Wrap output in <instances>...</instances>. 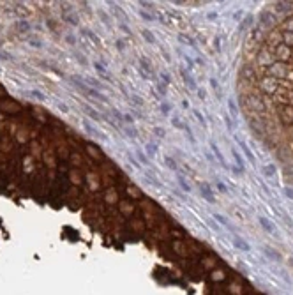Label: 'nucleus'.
Listing matches in <instances>:
<instances>
[{"label": "nucleus", "instance_id": "obj_15", "mask_svg": "<svg viewBox=\"0 0 293 295\" xmlns=\"http://www.w3.org/2000/svg\"><path fill=\"white\" fill-rule=\"evenodd\" d=\"M164 164L171 170V172H178V164H177V161L173 159V157H170V156H164Z\"/></svg>", "mask_w": 293, "mask_h": 295}, {"label": "nucleus", "instance_id": "obj_36", "mask_svg": "<svg viewBox=\"0 0 293 295\" xmlns=\"http://www.w3.org/2000/svg\"><path fill=\"white\" fill-rule=\"evenodd\" d=\"M99 16H101L102 23H106L108 27H111V20H110V14H106V12H102V11H99Z\"/></svg>", "mask_w": 293, "mask_h": 295}, {"label": "nucleus", "instance_id": "obj_42", "mask_svg": "<svg viewBox=\"0 0 293 295\" xmlns=\"http://www.w3.org/2000/svg\"><path fill=\"white\" fill-rule=\"evenodd\" d=\"M161 78H162V83H166V85L171 83V78L168 76V72H166V71H161Z\"/></svg>", "mask_w": 293, "mask_h": 295}, {"label": "nucleus", "instance_id": "obj_26", "mask_svg": "<svg viewBox=\"0 0 293 295\" xmlns=\"http://www.w3.org/2000/svg\"><path fill=\"white\" fill-rule=\"evenodd\" d=\"M138 14H140L142 20H145V21H154V16H152L150 12H147L145 9H138Z\"/></svg>", "mask_w": 293, "mask_h": 295}, {"label": "nucleus", "instance_id": "obj_40", "mask_svg": "<svg viewBox=\"0 0 293 295\" xmlns=\"http://www.w3.org/2000/svg\"><path fill=\"white\" fill-rule=\"evenodd\" d=\"M154 134L159 136V138H164L166 136V131H164V127H154Z\"/></svg>", "mask_w": 293, "mask_h": 295}, {"label": "nucleus", "instance_id": "obj_25", "mask_svg": "<svg viewBox=\"0 0 293 295\" xmlns=\"http://www.w3.org/2000/svg\"><path fill=\"white\" fill-rule=\"evenodd\" d=\"M249 101H251V106H253L256 112H261V110H263V104H261V101H260L258 97H249Z\"/></svg>", "mask_w": 293, "mask_h": 295}, {"label": "nucleus", "instance_id": "obj_41", "mask_svg": "<svg viewBox=\"0 0 293 295\" xmlns=\"http://www.w3.org/2000/svg\"><path fill=\"white\" fill-rule=\"evenodd\" d=\"M161 112L164 113V115H170V112H171V106H170L168 102H161Z\"/></svg>", "mask_w": 293, "mask_h": 295}, {"label": "nucleus", "instance_id": "obj_24", "mask_svg": "<svg viewBox=\"0 0 293 295\" xmlns=\"http://www.w3.org/2000/svg\"><path fill=\"white\" fill-rule=\"evenodd\" d=\"M231 154H233V157H235V163L238 164V168H240V170L244 172V168H245V166H244V159H242V156H240V154L237 152L235 149H231Z\"/></svg>", "mask_w": 293, "mask_h": 295}, {"label": "nucleus", "instance_id": "obj_34", "mask_svg": "<svg viewBox=\"0 0 293 295\" xmlns=\"http://www.w3.org/2000/svg\"><path fill=\"white\" fill-rule=\"evenodd\" d=\"M125 134H127L129 138H132V140H136V138H138V129H136V127H132V129L131 127H125Z\"/></svg>", "mask_w": 293, "mask_h": 295}, {"label": "nucleus", "instance_id": "obj_30", "mask_svg": "<svg viewBox=\"0 0 293 295\" xmlns=\"http://www.w3.org/2000/svg\"><path fill=\"white\" fill-rule=\"evenodd\" d=\"M129 99L132 101V104H134V106H143V104H145V102H143V99L140 97V96H136V94L129 96Z\"/></svg>", "mask_w": 293, "mask_h": 295}, {"label": "nucleus", "instance_id": "obj_3", "mask_svg": "<svg viewBox=\"0 0 293 295\" xmlns=\"http://www.w3.org/2000/svg\"><path fill=\"white\" fill-rule=\"evenodd\" d=\"M210 149H212L214 156L217 157V161H219V164H221L224 170H230V164L226 163V159H224V156L221 154V150H219V147H217V143L215 142H210Z\"/></svg>", "mask_w": 293, "mask_h": 295}, {"label": "nucleus", "instance_id": "obj_47", "mask_svg": "<svg viewBox=\"0 0 293 295\" xmlns=\"http://www.w3.org/2000/svg\"><path fill=\"white\" fill-rule=\"evenodd\" d=\"M124 122H127V124H134V117H131L129 113H124Z\"/></svg>", "mask_w": 293, "mask_h": 295}, {"label": "nucleus", "instance_id": "obj_28", "mask_svg": "<svg viewBox=\"0 0 293 295\" xmlns=\"http://www.w3.org/2000/svg\"><path fill=\"white\" fill-rule=\"evenodd\" d=\"M85 85H87V87L92 85V87H95V89H102V83L97 82V80H94V78H87V80H85Z\"/></svg>", "mask_w": 293, "mask_h": 295}, {"label": "nucleus", "instance_id": "obj_39", "mask_svg": "<svg viewBox=\"0 0 293 295\" xmlns=\"http://www.w3.org/2000/svg\"><path fill=\"white\" fill-rule=\"evenodd\" d=\"M224 124H226V129H228V131H230V132H233V131H235V126H233V124H231V120H230V117H226V115H224Z\"/></svg>", "mask_w": 293, "mask_h": 295}, {"label": "nucleus", "instance_id": "obj_10", "mask_svg": "<svg viewBox=\"0 0 293 295\" xmlns=\"http://www.w3.org/2000/svg\"><path fill=\"white\" fill-rule=\"evenodd\" d=\"M233 246L238 247V249H242V251H251V246L247 244L244 239H240L238 235H233Z\"/></svg>", "mask_w": 293, "mask_h": 295}, {"label": "nucleus", "instance_id": "obj_51", "mask_svg": "<svg viewBox=\"0 0 293 295\" xmlns=\"http://www.w3.org/2000/svg\"><path fill=\"white\" fill-rule=\"evenodd\" d=\"M198 97H200V99H201V101H203V99L207 97V92L203 90V89H198Z\"/></svg>", "mask_w": 293, "mask_h": 295}, {"label": "nucleus", "instance_id": "obj_12", "mask_svg": "<svg viewBox=\"0 0 293 295\" xmlns=\"http://www.w3.org/2000/svg\"><path fill=\"white\" fill-rule=\"evenodd\" d=\"M125 193L129 194V196H132L134 200L142 198V191H140V189H138V186H134V184H129V186H125Z\"/></svg>", "mask_w": 293, "mask_h": 295}, {"label": "nucleus", "instance_id": "obj_50", "mask_svg": "<svg viewBox=\"0 0 293 295\" xmlns=\"http://www.w3.org/2000/svg\"><path fill=\"white\" fill-rule=\"evenodd\" d=\"M284 194H286L288 198H291V200H293V187H286V189H284Z\"/></svg>", "mask_w": 293, "mask_h": 295}, {"label": "nucleus", "instance_id": "obj_33", "mask_svg": "<svg viewBox=\"0 0 293 295\" xmlns=\"http://www.w3.org/2000/svg\"><path fill=\"white\" fill-rule=\"evenodd\" d=\"M83 108H85V112L88 113V115H90V117L94 119V120H99V119H101V117H99V113L95 112L94 108H88V106H83Z\"/></svg>", "mask_w": 293, "mask_h": 295}, {"label": "nucleus", "instance_id": "obj_11", "mask_svg": "<svg viewBox=\"0 0 293 295\" xmlns=\"http://www.w3.org/2000/svg\"><path fill=\"white\" fill-rule=\"evenodd\" d=\"M175 179H177V182H178V186L182 187V191H185V193H191V186L187 184V180L184 179V175L180 172L175 173Z\"/></svg>", "mask_w": 293, "mask_h": 295}, {"label": "nucleus", "instance_id": "obj_17", "mask_svg": "<svg viewBox=\"0 0 293 295\" xmlns=\"http://www.w3.org/2000/svg\"><path fill=\"white\" fill-rule=\"evenodd\" d=\"M142 35H143V39L148 42V44H155V37H154V34H152V30H148V28H143L142 30Z\"/></svg>", "mask_w": 293, "mask_h": 295}, {"label": "nucleus", "instance_id": "obj_18", "mask_svg": "<svg viewBox=\"0 0 293 295\" xmlns=\"http://www.w3.org/2000/svg\"><path fill=\"white\" fill-rule=\"evenodd\" d=\"M228 112L231 113L233 119H237V117H238V108H237V102L233 101L231 97L228 99Z\"/></svg>", "mask_w": 293, "mask_h": 295}, {"label": "nucleus", "instance_id": "obj_52", "mask_svg": "<svg viewBox=\"0 0 293 295\" xmlns=\"http://www.w3.org/2000/svg\"><path fill=\"white\" fill-rule=\"evenodd\" d=\"M182 108H184V110H187V108H189V101L184 99V101H182Z\"/></svg>", "mask_w": 293, "mask_h": 295}, {"label": "nucleus", "instance_id": "obj_27", "mask_svg": "<svg viewBox=\"0 0 293 295\" xmlns=\"http://www.w3.org/2000/svg\"><path fill=\"white\" fill-rule=\"evenodd\" d=\"M194 117H196V119H198V122H200L203 127L207 129V119L201 115V112H200V110H194Z\"/></svg>", "mask_w": 293, "mask_h": 295}, {"label": "nucleus", "instance_id": "obj_7", "mask_svg": "<svg viewBox=\"0 0 293 295\" xmlns=\"http://www.w3.org/2000/svg\"><path fill=\"white\" fill-rule=\"evenodd\" d=\"M104 200L108 202V203H117L118 202V191L111 186V187H108V191L104 193Z\"/></svg>", "mask_w": 293, "mask_h": 295}, {"label": "nucleus", "instance_id": "obj_21", "mask_svg": "<svg viewBox=\"0 0 293 295\" xmlns=\"http://www.w3.org/2000/svg\"><path fill=\"white\" fill-rule=\"evenodd\" d=\"M263 175L265 177H274L275 175V166H274V163H268L263 166Z\"/></svg>", "mask_w": 293, "mask_h": 295}, {"label": "nucleus", "instance_id": "obj_45", "mask_svg": "<svg viewBox=\"0 0 293 295\" xmlns=\"http://www.w3.org/2000/svg\"><path fill=\"white\" fill-rule=\"evenodd\" d=\"M215 186H217V189H219L221 193H228V187H226V186H224L221 180H217V184H215Z\"/></svg>", "mask_w": 293, "mask_h": 295}, {"label": "nucleus", "instance_id": "obj_22", "mask_svg": "<svg viewBox=\"0 0 293 295\" xmlns=\"http://www.w3.org/2000/svg\"><path fill=\"white\" fill-rule=\"evenodd\" d=\"M125 157H127V161H129V163H131L132 166L136 168V170H142V164H140V161L136 159V156H134V154L127 152V154H125Z\"/></svg>", "mask_w": 293, "mask_h": 295}, {"label": "nucleus", "instance_id": "obj_48", "mask_svg": "<svg viewBox=\"0 0 293 295\" xmlns=\"http://www.w3.org/2000/svg\"><path fill=\"white\" fill-rule=\"evenodd\" d=\"M210 87H212L214 90L217 92V89H219V83H217V80H215V78H210Z\"/></svg>", "mask_w": 293, "mask_h": 295}, {"label": "nucleus", "instance_id": "obj_2", "mask_svg": "<svg viewBox=\"0 0 293 295\" xmlns=\"http://www.w3.org/2000/svg\"><path fill=\"white\" fill-rule=\"evenodd\" d=\"M235 140H237V143L240 145V150H242V152L245 154V156H247V159H249V163H251V164H253V166H254V164H256V157H254V154L251 152V149L247 147V143L244 142V140H240L238 136H235Z\"/></svg>", "mask_w": 293, "mask_h": 295}, {"label": "nucleus", "instance_id": "obj_43", "mask_svg": "<svg viewBox=\"0 0 293 295\" xmlns=\"http://www.w3.org/2000/svg\"><path fill=\"white\" fill-rule=\"evenodd\" d=\"M115 44H117V50H118V51H125V42H124V41L117 39V41H115Z\"/></svg>", "mask_w": 293, "mask_h": 295}, {"label": "nucleus", "instance_id": "obj_23", "mask_svg": "<svg viewBox=\"0 0 293 295\" xmlns=\"http://www.w3.org/2000/svg\"><path fill=\"white\" fill-rule=\"evenodd\" d=\"M145 150H147V154H148V157L154 159V157H155V152H157V145H154V143H147V145H145Z\"/></svg>", "mask_w": 293, "mask_h": 295}, {"label": "nucleus", "instance_id": "obj_49", "mask_svg": "<svg viewBox=\"0 0 293 295\" xmlns=\"http://www.w3.org/2000/svg\"><path fill=\"white\" fill-rule=\"evenodd\" d=\"M140 5H142V9H152L154 7L152 2H140Z\"/></svg>", "mask_w": 293, "mask_h": 295}, {"label": "nucleus", "instance_id": "obj_16", "mask_svg": "<svg viewBox=\"0 0 293 295\" xmlns=\"http://www.w3.org/2000/svg\"><path fill=\"white\" fill-rule=\"evenodd\" d=\"M281 115H283V120L288 124L293 122V106H290V108H284L283 112H281Z\"/></svg>", "mask_w": 293, "mask_h": 295}, {"label": "nucleus", "instance_id": "obj_13", "mask_svg": "<svg viewBox=\"0 0 293 295\" xmlns=\"http://www.w3.org/2000/svg\"><path fill=\"white\" fill-rule=\"evenodd\" d=\"M200 191H201V196H205V198H207V202H208V203H215V200H214V194H212V189H210V187H208L207 184H203Z\"/></svg>", "mask_w": 293, "mask_h": 295}, {"label": "nucleus", "instance_id": "obj_35", "mask_svg": "<svg viewBox=\"0 0 293 295\" xmlns=\"http://www.w3.org/2000/svg\"><path fill=\"white\" fill-rule=\"evenodd\" d=\"M118 28H120L122 32H125L127 35H132V32H131V28H129V25H127V23H124V21H120V23H118Z\"/></svg>", "mask_w": 293, "mask_h": 295}, {"label": "nucleus", "instance_id": "obj_38", "mask_svg": "<svg viewBox=\"0 0 293 295\" xmlns=\"http://www.w3.org/2000/svg\"><path fill=\"white\" fill-rule=\"evenodd\" d=\"M214 219H215L217 223H221L222 226H228V221H226V217H222L221 214H214Z\"/></svg>", "mask_w": 293, "mask_h": 295}, {"label": "nucleus", "instance_id": "obj_32", "mask_svg": "<svg viewBox=\"0 0 293 295\" xmlns=\"http://www.w3.org/2000/svg\"><path fill=\"white\" fill-rule=\"evenodd\" d=\"M283 41L288 44V46H293V34L291 32H284L283 34Z\"/></svg>", "mask_w": 293, "mask_h": 295}, {"label": "nucleus", "instance_id": "obj_20", "mask_svg": "<svg viewBox=\"0 0 293 295\" xmlns=\"http://www.w3.org/2000/svg\"><path fill=\"white\" fill-rule=\"evenodd\" d=\"M83 126H85V129H87V132H88V134H92V136H102L101 132L97 131V129H95V127H94V126H90V124L87 122V120H85V122H83ZM102 138H104V140H106V136H102Z\"/></svg>", "mask_w": 293, "mask_h": 295}, {"label": "nucleus", "instance_id": "obj_14", "mask_svg": "<svg viewBox=\"0 0 293 295\" xmlns=\"http://www.w3.org/2000/svg\"><path fill=\"white\" fill-rule=\"evenodd\" d=\"M258 221H260V224H261V226L265 228V230H267V232H268V233H274V232H275V226H274V224L270 223V221H268L267 217L260 216V217H258Z\"/></svg>", "mask_w": 293, "mask_h": 295}, {"label": "nucleus", "instance_id": "obj_44", "mask_svg": "<svg viewBox=\"0 0 293 295\" xmlns=\"http://www.w3.org/2000/svg\"><path fill=\"white\" fill-rule=\"evenodd\" d=\"M111 113L115 115V119H118V122H124V113H120L118 110H111Z\"/></svg>", "mask_w": 293, "mask_h": 295}, {"label": "nucleus", "instance_id": "obj_46", "mask_svg": "<svg viewBox=\"0 0 293 295\" xmlns=\"http://www.w3.org/2000/svg\"><path fill=\"white\" fill-rule=\"evenodd\" d=\"M184 60H185V64H187V67H189V69H192V67H194V62H192V59H191V57L184 55Z\"/></svg>", "mask_w": 293, "mask_h": 295}, {"label": "nucleus", "instance_id": "obj_37", "mask_svg": "<svg viewBox=\"0 0 293 295\" xmlns=\"http://www.w3.org/2000/svg\"><path fill=\"white\" fill-rule=\"evenodd\" d=\"M171 124H173V126H175V127H177V129H184V124H182V120H180V119H178L177 115H175V117H173V119H171Z\"/></svg>", "mask_w": 293, "mask_h": 295}, {"label": "nucleus", "instance_id": "obj_9", "mask_svg": "<svg viewBox=\"0 0 293 295\" xmlns=\"http://www.w3.org/2000/svg\"><path fill=\"white\" fill-rule=\"evenodd\" d=\"M94 67H95V71L99 72V76H101L102 80H108V82H113V78L110 76V72H108V69L106 67H102L99 62H94Z\"/></svg>", "mask_w": 293, "mask_h": 295}, {"label": "nucleus", "instance_id": "obj_29", "mask_svg": "<svg viewBox=\"0 0 293 295\" xmlns=\"http://www.w3.org/2000/svg\"><path fill=\"white\" fill-rule=\"evenodd\" d=\"M157 92H159L162 97H164V96L168 94V85H166V83H162V82H157Z\"/></svg>", "mask_w": 293, "mask_h": 295}, {"label": "nucleus", "instance_id": "obj_31", "mask_svg": "<svg viewBox=\"0 0 293 295\" xmlns=\"http://www.w3.org/2000/svg\"><path fill=\"white\" fill-rule=\"evenodd\" d=\"M83 32H85V35H88L92 41L95 42V46H101V41H99V37H97V35H95V34H94L92 30H83Z\"/></svg>", "mask_w": 293, "mask_h": 295}, {"label": "nucleus", "instance_id": "obj_4", "mask_svg": "<svg viewBox=\"0 0 293 295\" xmlns=\"http://www.w3.org/2000/svg\"><path fill=\"white\" fill-rule=\"evenodd\" d=\"M118 209H120V216H132L134 214V205L129 200H122L118 203Z\"/></svg>", "mask_w": 293, "mask_h": 295}, {"label": "nucleus", "instance_id": "obj_1", "mask_svg": "<svg viewBox=\"0 0 293 295\" xmlns=\"http://www.w3.org/2000/svg\"><path fill=\"white\" fill-rule=\"evenodd\" d=\"M288 71H290V67L284 62H274L272 65H268L267 74H268V78H283L288 74Z\"/></svg>", "mask_w": 293, "mask_h": 295}, {"label": "nucleus", "instance_id": "obj_5", "mask_svg": "<svg viewBox=\"0 0 293 295\" xmlns=\"http://www.w3.org/2000/svg\"><path fill=\"white\" fill-rule=\"evenodd\" d=\"M140 65H142V71L148 76V78H152V74H154V67H152V64L150 60L147 59V57H140Z\"/></svg>", "mask_w": 293, "mask_h": 295}, {"label": "nucleus", "instance_id": "obj_6", "mask_svg": "<svg viewBox=\"0 0 293 295\" xmlns=\"http://www.w3.org/2000/svg\"><path fill=\"white\" fill-rule=\"evenodd\" d=\"M180 74H182V78H184V82H185V85H187L191 90H198V85H196V82L192 80V76L187 71H185L184 67H180Z\"/></svg>", "mask_w": 293, "mask_h": 295}, {"label": "nucleus", "instance_id": "obj_8", "mask_svg": "<svg viewBox=\"0 0 293 295\" xmlns=\"http://www.w3.org/2000/svg\"><path fill=\"white\" fill-rule=\"evenodd\" d=\"M134 156H136V159L140 161V164H142V166H152L150 159L147 157V154L143 152L142 149H136V150H134Z\"/></svg>", "mask_w": 293, "mask_h": 295}, {"label": "nucleus", "instance_id": "obj_19", "mask_svg": "<svg viewBox=\"0 0 293 295\" xmlns=\"http://www.w3.org/2000/svg\"><path fill=\"white\" fill-rule=\"evenodd\" d=\"M131 228H134V232H143L147 230V226L143 223V219H132L131 221Z\"/></svg>", "mask_w": 293, "mask_h": 295}]
</instances>
